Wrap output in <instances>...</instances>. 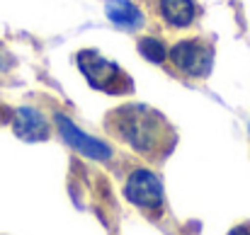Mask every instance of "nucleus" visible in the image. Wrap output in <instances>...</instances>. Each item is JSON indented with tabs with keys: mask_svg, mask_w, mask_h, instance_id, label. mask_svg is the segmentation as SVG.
Segmentation results:
<instances>
[{
	"mask_svg": "<svg viewBox=\"0 0 250 235\" xmlns=\"http://www.w3.org/2000/svg\"><path fill=\"white\" fill-rule=\"evenodd\" d=\"M107 119V129L136 153L156 156L167 148L170 129L166 119L146 104H122Z\"/></svg>",
	"mask_w": 250,
	"mask_h": 235,
	"instance_id": "f257e3e1",
	"label": "nucleus"
},
{
	"mask_svg": "<svg viewBox=\"0 0 250 235\" xmlns=\"http://www.w3.org/2000/svg\"><path fill=\"white\" fill-rule=\"evenodd\" d=\"M78 61V68L83 73L87 82L95 87V90H102L107 95H129L134 90V82L126 78V73L109 59L100 56L97 51L92 49H85L78 51L76 56Z\"/></svg>",
	"mask_w": 250,
	"mask_h": 235,
	"instance_id": "f03ea898",
	"label": "nucleus"
},
{
	"mask_svg": "<svg viewBox=\"0 0 250 235\" xmlns=\"http://www.w3.org/2000/svg\"><path fill=\"white\" fill-rule=\"evenodd\" d=\"M167 61L185 78H207L214 66V46L207 39H180L167 49Z\"/></svg>",
	"mask_w": 250,
	"mask_h": 235,
	"instance_id": "7ed1b4c3",
	"label": "nucleus"
},
{
	"mask_svg": "<svg viewBox=\"0 0 250 235\" xmlns=\"http://www.w3.org/2000/svg\"><path fill=\"white\" fill-rule=\"evenodd\" d=\"M54 124L61 134V138L73 148L78 151L81 156L90 157V160H97V162H107L112 157V146L102 138H95L90 134H85L78 124H73V119H68L63 112H56L54 114Z\"/></svg>",
	"mask_w": 250,
	"mask_h": 235,
	"instance_id": "20e7f679",
	"label": "nucleus"
},
{
	"mask_svg": "<svg viewBox=\"0 0 250 235\" xmlns=\"http://www.w3.org/2000/svg\"><path fill=\"white\" fill-rule=\"evenodd\" d=\"M124 196L129 204L144 209V211H156L163 206V184L156 172L139 167L126 177L124 184Z\"/></svg>",
	"mask_w": 250,
	"mask_h": 235,
	"instance_id": "39448f33",
	"label": "nucleus"
},
{
	"mask_svg": "<svg viewBox=\"0 0 250 235\" xmlns=\"http://www.w3.org/2000/svg\"><path fill=\"white\" fill-rule=\"evenodd\" d=\"M12 131L17 138H22L27 143H39L51 136L49 119L34 107H20L12 114Z\"/></svg>",
	"mask_w": 250,
	"mask_h": 235,
	"instance_id": "423d86ee",
	"label": "nucleus"
},
{
	"mask_svg": "<svg viewBox=\"0 0 250 235\" xmlns=\"http://www.w3.org/2000/svg\"><path fill=\"white\" fill-rule=\"evenodd\" d=\"M104 15L114 27H119L124 32H139L146 24L144 12L131 0H107L104 2Z\"/></svg>",
	"mask_w": 250,
	"mask_h": 235,
	"instance_id": "0eeeda50",
	"label": "nucleus"
},
{
	"mask_svg": "<svg viewBox=\"0 0 250 235\" xmlns=\"http://www.w3.org/2000/svg\"><path fill=\"white\" fill-rule=\"evenodd\" d=\"M158 12L167 27L172 29H187L197 20V2L194 0H158Z\"/></svg>",
	"mask_w": 250,
	"mask_h": 235,
	"instance_id": "6e6552de",
	"label": "nucleus"
},
{
	"mask_svg": "<svg viewBox=\"0 0 250 235\" xmlns=\"http://www.w3.org/2000/svg\"><path fill=\"white\" fill-rule=\"evenodd\" d=\"M136 46H139V54H141L148 63L161 66V63L167 61V46L163 44V39H158V37H141Z\"/></svg>",
	"mask_w": 250,
	"mask_h": 235,
	"instance_id": "1a4fd4ad",
	"label": "nucleus"
},
{
	"mask_svg": "<svg viewBox=\"0 0 250 235\" xmlns=\"http://www.w3.org/2000/svg\"><path fill=\"white\" fill-rule=\"evenodd\" d=\"M10 68H12V59L0 49V71H10Z\"/></svg>",
	"mask_w": 250,
	"mask_h": 235,
	"instance_id": "9d476101",
	"label": "nucleus"
},
{
	"mask_svg": "<svg viewBox=\"0 0 250 235\" xmlns=\"http://www.w3.org/2000/svg\"><path fill=\"white\" fill-rule=\"evenodd\" d=\"M229 235H250V223H241V226H236V228H231Z\"/></svg>",
	"mask_w": 250,
	"mask_h": 235,
	"instance_id": "9b49d317",
	"label": "nucleus"
},
{
	"mask_svg": "<svg viewBox=\"0 0 250 235\" xmlns=\"http://www.w3.org/2000/svg\"><path fill=\"white\" fill-rule=\"evenodd\" d=\"M248 129H250V126H248Z\"/></svg>",
	"mask_w": 250,
	"mask_h": 235,
	"instance_id": "f8f14e48",
	"label": "nucleus"
}]
</instances>
